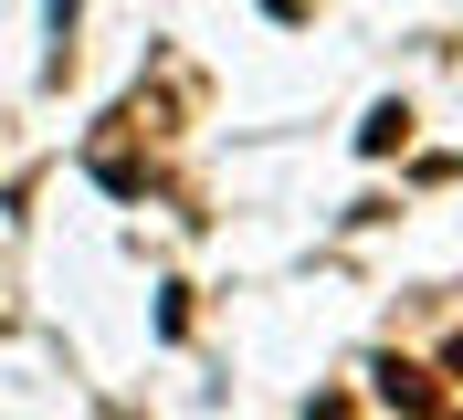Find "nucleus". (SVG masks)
Instances as JSON below:
<instances>
[{
	"label": "nucleus",
	"instance_id": "nucleus-3",
	"mask_svg": "<svg viewBox=\"0 0 463 420\" xmlns=\"http://www.w3.org/2000/svg\"><path fill=\"white\" fill-rule=\"evenodd\" d=\"M306 420H347V399H306Z\"/></svg>",
	"mask_w": 463,
	"mask_h": 420
},
{
	"label": "nucleus",
	"instance_id": "nucleus-1",
	"mask_svg": "<svg viewBox=\"0 0 463 420\" xmlns=\"http://www.w3.org/2000/svg\"><path fill=\"white\" fill-rule=\"evenodd\" d=\"M379 399H390L401 420H432V410H442V378H432V368H411V358H379Z\"/></svg>",
	"mask_w": 463,
	"mask_h": 420
},
{
	"label": "nucleus",
	"instance_id": "nucleus-4",
	"mask_svg": "<svg viewBox=\"0 0 463 420\" xmlns=\"http://www.w3.org/2000/svg\"><path fill=\"white\" fill-rule=\"evenodd\" d=\"M442 368H453V378H463V336H453V347H442Z\"/></svg>",
	"mask_w": 463,
	"mask_h": 420
},
{
	"label": "nucleus",
	"instance_id": "nucleus-2",
	"mask_svg": "<svg viewBox=\"0 0 463 420\" xmlns=\"http://www.w3.org/2000/svg\"><path fill=\"white\" fill-rule=\"evenodd\" d=\"M401 137H411V106H379L369 126H358V147H369V158H390V147H401Z\"/></svg>",
	"mask_w": 463,
	"mask_h": 420
}]
</instances>
